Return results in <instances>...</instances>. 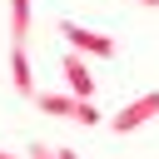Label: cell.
Instances as JSON below:
<instances>
[{"label":"cell","instance_id":"6da1fadb","mask_svg":"<svg viewBox=\"0 0 159 159\" xmlns=\"http://www.w3.org/2000/svg\"><path fill=\"white\" fill-rule=\"evenodd\" d=\"M60 35H65V45H70L75 55H84V60H114V55H119V45H114L104 30H89V25L60 20Z\"/></svg>","mask_w":159,"mask_h":159},{"label":"cell","instance_id":"7a4b0ae2","mask_svg":"<svg viewBox=\"0 0 159 159\" xmlns=\"http://www.w3.org/2000/svg\"><path fill=\"white\" fill-rule=\"evenodd\" d=\"M35 104H40L45 114H55V119L80 124V129H89V124H99V119H104V114H99L89 99H80V94H35Z\"/></svg>","mask_w":159,"mask_h":159},{"label":"cell","instance_id":"3957f363","mask_svg":"<svg viewBox=\"0 0 159 159\" xmlns=\"http://www.w3.org/2000/svg\"><path fill=\"white\" fill-rule=\"evenodd\" d=\"M149 119H159V89H149V94H134L129 104H119L104 124L114 129V134H134V129H144Z\"/></svg>","mask_w":159,"mask_h":159},{"label":"cell","instance_id":"277c9868","mask_svg":"<svg viewBox=\"0 0 159 159\" xmlns=\"http://www.w3.org/2000/svg\"><path fill=\"white\" fill-rule=\"evenodd\" d=\"M10 84H15V94H25V99H35V94H40V89H35L30 50H20V45H10Z\"/></svg>","mask_w":159,"mask_h":159},{"label":"cell","instance_id":"5b68a950","mask_svg":"<svg viewBox=\"0 0 159 159\" xmlns=\"http://www.w3.org/2000/svg\"><path fill=\"white\" fill-rule=\"evenodd\" d=\"M60 70H65V84H70V94H80V99H89V94H94V75H89L84 55H75V50H70Z\"/></svg>","mask_w":159,"mask_h":159},{"label":"cell","instance_id":"8992f818","mask_svg":"<svg viewBox=\"0 0 159 159\" xmlns=\"http://www.w3.org/2000/svg\"><path fill=\"white\" fill-rule=\"evenodd\" d=\"M30 30H35V5L30 0H10V45L30 50Z\"/></svg>","mask_w":159,"mask_h":159},{"label":"cell","instance_id":"52a82bcc","mask_svg":"<svg viewBox=\"0 0 159 159\" xmlns=\"http://www.w3.org/2000/svg\"><path fill=\"white\" fill-rule=\"evenodd\" d=\"M25 159H60V154H55V144H40V139H35V144L25 149Z\"/></svg>","mask_w":159,"mask_h":159},{"label":"cell","instance_id":"ba28073f","mask_svg":"<svg viewBox=\"0 0 159 159\" xmlns=\"http://www.w3.org/2000/svg\"><path fill=\"white\" fill-rule=\"evenodd\" d=\"M55 154H60V159H80V154H75V149H55Z\"/></svg>","mask_w":159,"mask_h":159},{"label":"cell","instance_id":"9c48e42d","mask_svg":"<svg viewBox=\"0 0 159 159\" xmlns=\"http://www.w3.org/2000/svg\"><path fill=\"white\" fill-rule=\"evenodd\" d=\"M0 159H15V154H10V149H5V144H0Z\"/></svg>","mask_w":159,"mask_h":159},{"label":"cell","instance_id":"30bf717a","mask_svg":"<svg viewBox=\"0 0 159 159\" xmlns=\"http://www.w3.org/2000/svg\"><path fill=\"white\" fill-rule=\"evenodd\" d=\"M139 5H149V10H154V5H159V0H139Z\"/></svg>","mask_w":159,"mask_h":159}]
</instances>
